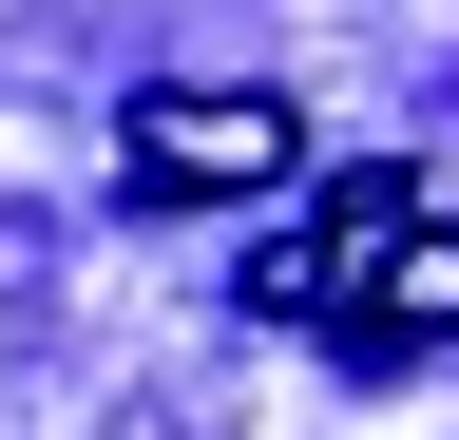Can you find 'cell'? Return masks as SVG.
<instances>
[{"label":"cell","mask_w":459,"mask_h":440,"mask_svg":"<svg viewBox=\"0 0 459 440\" xmlns=\"http://www.w3.org/2000/svg\"><path fill=\"white\" fill-rule=\"evenodd\" d=\"M287 173V96H134V192L211 211V192H268Z\"/></svg>","instance_id":"6da1fadb"},{"label":"cell","mask_w":459,"mask_h":440,"mask_svg":"<svg viewBox=\"0 0 459 440\" xmlns=\"http://www.w3.org/2000/svg\"><path fill=\"white\" fill-rule=\"evenodd\" d=\"M325 345H364V364H421V345H459V230H402L344 268V306H325Z\"/></svg>","instance_id":"7a4b0ae2"},{"label":"cell","mask_w":459,"mask_h":440,"mask_svg":"<svg viewBox=\"0 0 459 440\" xmlns=\"http://www.w3.org/2000/svg\"><path fill=\"white\" fill-rule=\"evenodd\" d=\"M402 211H421L402 173H344V192L307 211V249H268V268H249V306H268V325H325V306H344V268H364V249L402 230Z\"/></svg>","instance_id":"3957f363"}]
</instances>
